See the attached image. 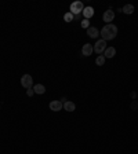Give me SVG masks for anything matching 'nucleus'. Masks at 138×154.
<instances>
[{"label": "nucleus", "instance_id": "obj_1", "mask_svg": "<svg viewBox=\"0 0 138 154\" xmlns=\"http://www.w3.org/2000/svg\"><path fill=\"white\" fill-rule=\"evenodd\" d=\"M100 35L102 36V40H113L115 37L118 36V26L113 24H107L104 28H102V31L100 32Z\"/></svg>", "mask_w": 138, "mask_h": 154}, {"label": "nucleus", "instance_id": "obj_2", "mask_svg": "<svg viewBox=\"0 0 138 154\" xmlns=\"http://www.w3.org/2000/svg\"><path fill=\"white\" fill-rule=\"evenodd\" d=\"M93 48H94V52H97V54H102V52H105V50L108 48L107 41L101 39V40H98V41L93 45Z\"/></svg>", "mask_w": 138, "mask_h": 154}, {"label": "nucleus", "instance_id": "obj_3", "mask_svg": "<svg viewBox=\"0 0 138 154\" xmlns=\"http://www.w3.org/2000/svg\"><path fill=\"white\" fill-rule=\"evenodd\" d=\"M83 10H84V6H83L82 1H73L70 4V12L73 15H79L80 12H83Z\"/></svg>", "mask_w": 138, "mask_h": 154}, {"label": "nucleus", "instance_id": "obj_4", "mask_svg": "<svg viewBox=\"0 0 138 154\" xmlns=\"http://www.w3.org/2000/svg\"><path fill=\"white\" fill-rule=\"evenodd\" d=\"M21 85L24 87V88H26V90L33 87V79H32L31 74H24L21 77Z\"/></svg>", "mask_w": 138, "mask_h": 154}, {"label": "nucleus", "instance_id": "obj_5", "mask_svg": "<svg viewBox=\"0 0 138 154\" xmlns=\"http://www.w3.org/2000/svg\"><path fill=\"white\" fill-rule=\"evenodd\" d=\"M49 107H50L51 111H59L61 109H64V103L61 100H51Z\"/></svg>", "mask_w": 138, "mask_h": 154}, {"label": "nucleus", "instance_id": "obj_6", "mask_svg": "<svg viewBox=\"0 0 138 154\" xmlns=\"http://www.w3.org/2000/svg\"><path fill=\"white\" fill-rule=\"evenodd\" d=\"M102 19H104V22L111 24L113 19H115V11H112V10H107V11L104 12V15H102Z\"/></svg>", "mask_w": 138, "mask_h": 154}, {"label": "nucleus", "instance_id": "obj_7", "mask_svg": "<svg viewBox=\"0 0 138 154\" xmlns=\"http://www.w3.org/2000/svg\"><path fill=\"white\" fill-rule=\"evenodd\" d=\"M93 52H94V48H93V45H91V44L86 43L82 47V55L83 56H90Z\"/></svg>", "mask_w": 138, "mask_h": 154}, {"label": "nucleus", "instance_id": "obj_8", "mask_svg": "<svg viewBox=\"0 0 138 154\" xmlns=\"http://www.w3.org/2000/svg\"><path fill=\"white\" fill-rule=\"evenodd\" d=\"M87 36L91 37V39H97V37L100 36V31L95 26H90L87 29Z\"/></svg>", "mask_w": 138, "mask_h": 154}, {"label": "nucleus", "instance_id": "obj_9", "mask_svg": "<svg viewBox=\"0 0 138 154\" xmlns=\"http://www.w3.org/2000/svg\"><path fill=\"white\" fill-rule=\"evenodd\" d=\"M83 17H84V19H90L93 15H94V8L90 6V7H84V10H83Z\"/></svg>", "mask_w": 138, "mask_h": 154}, {"label": "nucleus", "instance_id": "obj_10", "mask_svg": "<svg viewBox=\"0 0 138 154\" xmlns=\"http://www.w3.org/2000/svg\"><path fill=\"white\" fill-rule=\"evenodd\" d=\"M32 88H33L35 94H38V95H43V94L46 92V87H44L43 84H36V85H33Z\"/></svg>", "mask_w": 138, "mask_h": 154}, {"label": "nucleus", "instance_id": "obj_11", "mask_svg": "<svg viewBox=\"0 0 138 154\" xmlns=\"http://www.w3.org/2000/svg\"><path fill=\"white\" fill-rule=\"evenodd\" d=\"M64 109H65L66 111H69V113H72V111H75L76 105L73 103V102H70V100H66V102L64 103Z\"/></svg>", "mask_w": 138, "mask_h": 154}, {"label": "nucleus", "instance_id": "obj_12", "mask_svg": "<svg viewBox=\"0 0 138 154\" xmlns=\"http://www.w3.org/2000/svg\"><path fill=\"white\" fill-rule=\"evenodd\" d=\"M115 55H116L115 47H108V48L105 50V52H104V56H105V58H113Z\"/></svg>", "mask_w": 138, "mask_h": 154}, {"label": "nucleus", "instance_id": "obj_13", "mask_svg": "<svg viewBox=\"0 0 138 154\" xmlns=\"http://www.w3.org/2000/svg\"><path fill=\"white\" fill-rule=\"evenodd\" d=\"M122 12H124V14H127V15H130V14L134 12V6H133V4H126V6L122 8Z\"/></svg>", "mask_w": 138, "mask_h": 154}, {"label": "nucleus", "instance_id": "obj_14", "mask_svg": "<svg viewBox=\"0 0 138 154\" xmlns=\"http://www.w3.org/2000/svg\"><path fill=\"white\" fill-rule=\"evenodd\" d=\"M105 56L104 55H98L97 56V59H95V63H97V66H104V63H105Z\"/></svg>", "mask_w": 138, "mask_h": 154}, {"label": "nucleus", "instance_id": "obj_15", "mask_svg": "<svg viewBox=\"0 0 138 154\" xmlns=\"http://www.w3.org/2000/svg\"><path fill=\"white\" fill-rule=\"evenodd\" d=\"M73 19H75V15H73L70 11L66 12V14L64 15V21H65V22H72Z\"/></svg>", "mask_w": 138, "mask_h": 154}, {"label": "nucleus", "instance_id": "obj_16", "mask_svg": "<svg viewBox=\"0 0 138 154\" xmlns=\"http://www.w3.org/2000/svg\"><path fill=\"white\" fill-rule=\"evenodd\" d=\"M80 22H82V28L83 29H88V28H90V21H88V19H83V21H80Z\"/></svg>", "mask_w": 138, "mask_h": 154}, {"label": "nucleus", "instance_id": "obj_17", "mask_svg": "<svg viewBox=\"0 0 138 154\" xmlns=\"http://www.w3.org/2000/svg\"><path fill=\"white\" fill-rule=\"evenodd\" d=\"M130 109H131V110H138V100L137 99H135V100H133L131 103H130Z\"/></svg>", "mask_w": 138, "mask_h": 154}, {"label": "nucleus", "instance_id": "obj_18", "mask_svg": "<svg viewBox=\"0 0 138 154\" xmlns=\"http://www.w3.org/2000/svg\"><path fill=\"white\" fill-rule=\"evenodd\" d=\"M26 95H28L29 98H31V96H33V95H35V91H33V88H28V90H26Z\"/></svg>", "mask_w": 138, "mask_h": 154}, {"label": "nucleus", "instance_id": "obj_19", "mask_svg": "<svg viewBox=\"0 0 138 154\" xmlns=\"http://www.w3.org/2000/svg\"><path fill=\"white\" fill-rule=\"evenodd\" d=\"M130 96H131V99H133V100H135V99H137V96H138V95H137V92H135V91H133V92L130 94Z\"/></svg>", "mask_w": 138, "mask_h": 154}, {"label": "nucleus", "instance_id": "obj_20", "mask_svg": "<svg viewBox=\"0 0 138 154\" xmlns=\"http://www.w3.org/2000/svg\"><path fill=\"white\" fill-rule=\"evenodd\" d=\"M137 95H138V92H137Z\"/></svg>", "mask_w": 138, "mask_h": 154}]
</instances>
